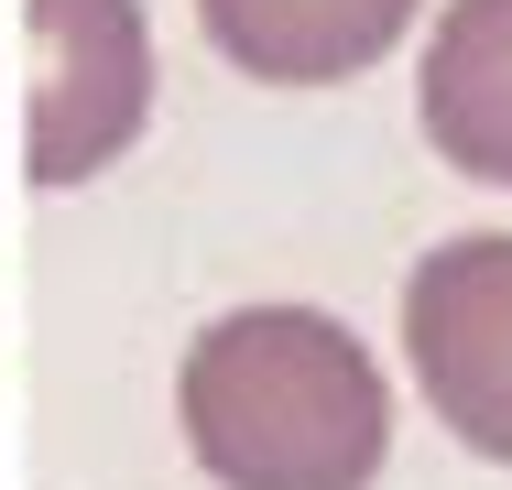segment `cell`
Here are the masks:
<instances>
[{
	"label": "cell",
	"mask_w": 512,
	"mask_h": 490,
	"mask_svg": "<svg viewBox=\"0 0 512 490\" xmlns=\"http://www.w3.org/2000/svg\"><path fill=\"white\" fill-rule=\"evenodd\" d=\"M207 44L262 88H338L371 55H393L414 0H197Z\"/></svg>",
	"instance_id": "obj_5"
},
{
	"label": "cell",
	"mask_w": 512,
	"mask_h": 490,
	"mask_svg": "<svg viewBox=\"0 0 512 490\" xmlns=\"http://www.w3.org/2000/svg\"><path fill=\"white\" fill-rule=\"evenodd\" d=\"M404 360L436 425L512 469V229L436 240L404 273Z\"/></svg>",
	"instance_id": "obj_2"
},
{
	"label": "cell",
	"mask_w": 512,
	"mask_h": 490,
	"mask_svg": "<svg viewBox=\"0 0 512 490\" xmlns=\"http://www.w3.org/2000/svg\"><path fill=\"white\" fill-rule=\"evenodd\" d=\"M414 120L458 175L512 186V0H447L436 11V44L414 66Z\"/></svg>",
	"instance_id": "obj_4"
},
{
	"label": "cell",
	"mask_w": 512,
	"mask_h": 490,
	"mask_svg": "<svg viewBox=\"0 0 512 490\" xmlns=\"http://www.w3.org/2000/svg\"><path fill=\"white\" fill-rule=\"evenodd\" d=\"M186 447L218 490H371L393 447L382 360L316 305L207 316L186 349Z\"/></svg>",
	"instance_id": "obj_1"
},
{
	"label": "cell",
	"mask_w": 512,
	"mask_h": 490,
	"mask_svg": "<svg viewBox=\"0 0 512 490\" xmlns=\"http://www.w3.org/2000/svg\"><path fill=\"white\" fill-rule=\"evenodd\" d=\"M153 120V22L142 0H33V186L109 175Z\"/></svg>",
	"instance_id": "obj_3"
}]
</instances>
